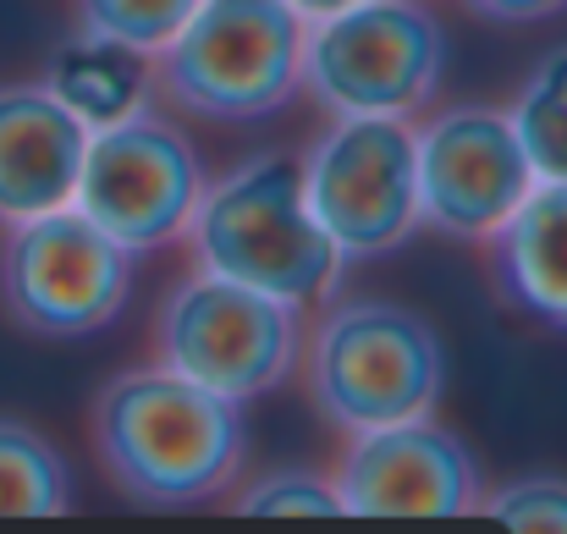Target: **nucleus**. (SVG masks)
<instances>
[{
    "instance_id": "9b49d317",
    "label": "nucleus",
    "mask_w": 567,
    "mask_h": 534,
    "mask_svg": "<svg viewBox=\"0 0 567 534\" xmlns=\"http://www.w3.org/2000/svg\"><path fill=\"white\" fill-rule=\"evenodd\" d=\"M331 485L353 518H463L485 496L474 446L435 413L348 435Z\"/></svg>"
},
{
    "instance_id": "1a4fd4ad",
    "label": "nucleus",
    "mask_w": 567,
    "mask_h": 534,
    "mask_svg": "<svg viewBox=\"0 0 567 534\" xmlns=\"http://www.w3.org/2000/svg\"><path fill=\"white\" fill-rule=\"evenodd\" d=\"M309 209L342 259H380L419 232V155L408 116H337L303 150Z\"/></svg>"
},
{
    "instance_id": "9d476101",
    "label": "nucleus",
    "mask_w": 567,
    "mask_h": 534,
    "mask_svg": "<svg viewBox=\"0 0 567 534\" xmlns=\"http://www.w3.org/2000/svg\"><path fill=\"white\" fill-rule=\"evenodd\" d=\"M419 155V226L452 243H485L518 198L535 187V166L518 127L496 105H446L413 127Z\"/></svg>"
},
{
    "instance_id": "39448f33",
    "label": "nucleus",
    "mask_w": 567,
    "mask_h": 534,
    "mask_svg": "<svg viewBox=\"0 0 567 534\" xmlns=\"http://www.w3.org/2000/svg\"><path fill=\"white\" fill-rule=\"evenodd\" d=\"M303 337H309L303 304H287L276 292L243 287L198 265L155 309V363L231 402L270 397L281 380H292Z\"/></svg>"
},
{
    "instance_id": "a211bd4d",
    "label": "nucleus",
    "mask_w": 567,
    "mask_h": 534,
    "mask_svg": "<svg viewBox=\"0 0 567 534\" xmlns=\"http://www.w3.org/2000/svg\"><path fill=\"white\" fill-rule=\"evenodd\" d=\"M193 6L198 0H72L78 28L105 33V39H116V44L150 55V61L177 39V28L193 17Z\"/></svg>"
},
{
    "instance_id": "6ab92c4d",
    "label": "nucleus",
    "mask_w": 567,
    "mask_h": 534,
    "mask_svg": "<svg viewBox=\"0 0 567 534\" xmlns=\"http://www.w3.org/2000/svg\"><path fill=\"white\" fill-rule=\"evenodd\" d=\"M474 513L491 518V524H507V530L567 534V474H524V480H507V485L485 491Z\"/></svg>"
},
{
    "instance_id": "412c9836",
    "label": "nucleus",
    "mask_w": 567,
    "mask_h": 534,
    "mask_svg": "<svg viewBox=\"0 0 567 534\" xmlns=\"http://www.w3.org/2000/svg\"><path fill=\"white\" fill-rule=\"evenodd\" d=\"M287 6H292L298 17L315 22V17H331V11H342V6H353V0H287Z\"/></svg>"
},
{
    "instance_id": "4468645a",
    "label": "nucleus",
    "mask_w": 567,
    "mask_h": 534,
    "mask_svg": "<svg viewBox=\"0 0 567 534\" xmlns=\"http://www.w3.org/2000/svg\"><path fill=\"white\" fill-rule=\"evenodd\" d=\"M44 89L78 116L94 127H111L122 122L127 111H138L150 94H155V66L150 55L105 39V33H89L78 28L72 39H61L44 61Z\"/></svg>"
},
{
    "instance_id": "f8f14e48",
    "label": "nucleus",
    "mask_w": 567,
    "mask_h": 534,
    "mask_svg": "<svg viewBox=\"0 0 567 534\" xmlns=\"http://www.w3.org/2000/svg\"><path fill=\"white\" fill-rule=\"evenodd\" d=\"M89 155L78 122L44 83H0V220H28L72 204Z\"/></svg>"
},
{
    "instance_id": "dca6fc26",
    "label": "nucleus",
    "mask_w": 567,
    "mask_h": 534,
    "mask_svg": "<svg viewBox=\"0 0 567 534\" xmlns=\"http://www.w3.org/2000/svg\"><path fill=\"white\" fill-rule=\"evenodd\" d=\"M507 116L518 127V144H524L535 177L567 182V44L535 61V72Z\"/></svg>"
},
{
    "instance_id": "20e7f679",
    "label": "nucleus",
    "mask_w": 567,
    "mask_h": 534,
    "mask_svg": "<svg viewBox=\"0 0 567 534\" xmlns=\"http://www.w3.org/2000/svg\"><path fill=\"white\" fill-rule=\"evenodd\" d=\"M303 39L309 17L287 0H198L150 61L155 94L198 122H265L303 94Z\"/></svg>"
},
{
    "instance_id": "f257e3e1",
    "label": "nucleus",
    "mask_w": 567,
    "mask_h": 534,
    "mask_svg": "<svg viewBox=\"0 0 567 534\" xmlns=\"http://www.w3.org/2000/svg\"><path fill=\"white\" fill-rule=\"evenodd\" d=\"M89 446L111 491L150 513L226 502L248 474L243 402L166 363L111 374L89 402Z\"/></svg>"
},
{
    "instance_id": "0eeeda50",
    "label": "nucleus",
    "mask_w": 567,
    "mask_h": 534,
    "mask_svg": "<svg viewBox=\"0 0 567 534\" xmlns=\"http://www.w3.org/2000/svg\"><path fill=\"white\" fill-rule=\"evenodd\" d=\"M133 254L78 204L11 220L0 237V309L44 342H83L122 320Z\"/></svg>"
},
{
    "instance_id": "aec40b11",
    "label": "nucleus",
    "mask_w": 567,
    "mask_h": 534,
    "mask_svg": "<svg viewBox=\"0 0 567 534\" xmlns=\"http://www.w3.org/2000/svg\"><path fill=\"white\" fill-rule=\"evenodd\" d=\"M463 6L485 22H546L567 11V0H463Z\"/></svg>"
},
{
    "instance_id": "6e6552de",
    "label": "nucleus",
    "mask_w": 567,
    "mask_h": 534,
    "mask_svg": "<svg viewBox=\"0 0 567 534\" xmlns=\"http://www.w3.org/2000/svg\"><path fill=\"white\" fill-rule=\"evenodd\" d=\"M198 193H204L198 150L155 100H144L122 122L89 133L72 204L138 259L188 232Z\"/></svg>"
},
{
    "instance_id": "2eb2a0df",
    "label": "nucleus",
    "mask_w": 567,
    "mask_h": 534,
    "mask_svg": "<svg viewBox=\"0 0 567 534\" xmlns=\"http://www.w3.org/2000/svg\"><path fill=\"white\" fill-rule=\"evenodd\" d=\"M72 507V474L50 435L0 413V518H55Z\"/></svg>"
},
{
    "instance_id": "f03ea898",
    "label": "nucleus",
    "mask_w": 567,
    "mask_h": 534,
    "mask_svg": "<svg viewBox=\"0 0 567 534\" xmlns=\"http://www.w3.org/2000/svg\"><path fill=\"white\" fill-rule=\"evenodd\" d=\"M183 237L198 270L231 276L303 309L326 304L348 265L309 209L303 155L292 150L248 155L231 172L204 182Z\"/></svg>"
},
{
    "instance_id": "ddd939ff",
    "label": "nucleus",
    "mask_w": 567,
    "mask_h": 534,
    "mask_svg": "<svg viewBox=\"0 0 567 534\" xmlns=\"http://www.w3.org/2000/svg\"><path fill=\"white\" fill-rule=\"evenodd\" d=\"M480 248L502 309L567 337V182L540 177Z\"/></svg>"
},
{
    "instance_id": "7ed1b4c3",
    "label": "nucleus",
    "mask_w": 567,
    "mask_h": 534,
    "mask_svg": "<svg viewBox=\"0 0 567 534\" xmlns=\"http://www.w3.org/2000/svg\"><path fill=\"white\" fill-rule=\"evenodd\" d=\"M298 369L320 424L359 435L413 413H435L446 386V348L441 331L408 304L326 298L320 320H309Z\"/></svg>"
},
{
    "instance_id": "423d86ee",
    "label": "nucleus",
    "mask_w": 567,
    "mask_h": 534,
    "mask_svg": "<svg viewBox=\"0 0 567 534\" xmlns=\"http://www.w3.org/2000/svg\"><path fill=\"white\" fill-rule=\"evenodd\" d=\"M441 72L446 28L419 0H353L303 39V94L331 116H419Z\"/></svg>"
},
{
    "instance_id": "f3484780",
    "label": "nucleus",
    "mask_w": 567,
    "mask_h": 534,
    "mask_svg": "<svg viewBox=\"0 0 567 534\" xmlns=\"http://www.w3.org/2000/svg\"><path fill=\"white\" fill-rule=\"evenodd\" d=\"M226 507L243 513V518H337L342 496H337L331 474L303 469V463H281V469L254 474L248 485L237 480Z\"/></svg>"
}]
</instances>
